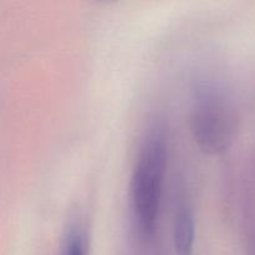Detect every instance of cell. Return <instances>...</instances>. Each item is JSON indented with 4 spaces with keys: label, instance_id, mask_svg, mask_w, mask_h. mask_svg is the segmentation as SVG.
I'll list each match as a JSON object with an SVG mask.
<instances>
[{
    "label": "cell",
    "instance_id": "obj_1",
    "mask_svg": "<svg viewBox=\"0 0 255 255\" xmlns=\"http://www.w3.org/2000/svg\"><path fill=\"white\" fill-rule=\"evenodd\" d=\"M167 168V141L162 128H152L142 142L131 179V204L137 231L154 241Z\"/></svg>",
    "mask_w": 255,
    "mask_h": 255
},
{
    "label": "cell",
    "instance_id": "obj_2",
    "mask_svg": "<svg viewBox=\"0 0 255 255\" xmlns=\"http://www.w3.org/2000/svg\"><path fill=\"white\" fill-rule=\"evenodd\" d=\"M238 119L224 94L212 82H202L194 90L191 131L202 152L211 156L224 153L233 143Z\"/></svg>",
    "mask_w": 255,
    "mask_h": 255
},
{
    "label": "cell",
    "instance_id": "obj_3",
    "mask_svg": "<svg viewBox=\"0 0 255 255\" xmlns=\"http://www.w3.org/2000/svg\"><path fill=\"white\" fill-rule=\"evenodd\" d=\"M196 242V222L193 208L184 191H179L173 222V243L178 255H192Z\"/></svg>",
    "mask_w": 255,
    "mask_h": 255
},
{
    "label": "cell",
    "instance_id": "obj_4",
    "mask_svg": "<svg viewBox=\"0 0 255 255\" xmlns=\"http://www.w3.org/2000/svg\"><path fill=\"white\" fill-rule=\"evenodd\" d=\"M61 255H89V238L81 222H72L67 228Z\"/></svg>",
    "mask_w": 255,
    "mask_h": 255
}]
</instances>
